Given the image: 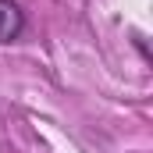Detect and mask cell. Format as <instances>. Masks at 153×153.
<instances>
[{"label": "cell", "instance_id": "6da1fadb", "mask_svg": "<svg viewBox=\"0 0 153 153\" xmlns=\"http://www.w3.org/2000/svg\"><path fill=\"white\" fill-rule=\"evenodd\" d=\"M25 32V11L14 0H0V43H14Z\"/></svg>", "mask_w": 153, "mask_h": 153}]
</instances>
